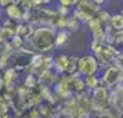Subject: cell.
<instances>
[{"label": "cell", "mask_w": 123, "mask_h": 118, "mask_svg": "<svg viewBox=\"0 0 123 118\" xmlns=\"http://www.w3.org/2000/svg\"><path fill=\"white\" fill-rule=\"evenodd\" d=\"M55 31L50 25L36 27L32 36L26 40L25 46L33 53H50L54 50V36Z\"/></svg>", "instance_id": "obj_1"}, {"label": "cell", "mask_w": 123, "mask_h": 118, "mask_svg": "<svg viewBox=\"0 0 123 118\" xmlns=\"http://www.w3.org/2000/svg\"><path fill=\"white\" fill-rule=\"evenodd\" d=\"M91 97V111L98 112L111 108V89L105 88L104 85H98L97 88L90 92Z\"/></svg>", "instance_id": "obj_2"}, {"label": "cell", "mask_w": 123, "mask_h": 118, "mask_svg": "<svg viewBox=\"0 0 123 118\" xmlns=\"http://www.w3.org/2000/svg\"><path fill=\"white\" fill-rule=\"evenodd\" d=\"M78 56L58 54L53 60V69L58 75H73L78 74Z\"/></svg>", "instance_id": "obj_3"}, {"label": "cell", "mask_w": 123, "mask_h": 118, "mask_svg": "<svg viewBox=\"0 0 123 118\" xmlns=\"http://www.w3.org/2000/svg\"><path fill=\"white\" fill-rule=\"evenodd\" d=\"M101 7L97 6L93 0H79L78 3H76V6L72 8V13L71 14L78 21H80V24L86 25L97 14V11Z\"/></svg>", "instance_id": "obj_4"}, {"label": "cell", "mask_w": 123, "mask_h": 118, "mask_svg": "<svg viewBox=\"0 0 123 118\" xmlns=\"http://www.w3.org/2000/svg\"><path fill=\"white\" fill-rule=\"evenodd\" d=\"M122 74H123V68H120L119 65H116L115 62L108 65V67L102 68L100 72V78H101V85H104L108 89H112L120 83L122 81Z\"/></svg>", "instance_id": "obj_5"}, {"label": "cell", "mask_w": 123, "mask_h": 118, "mask_svg": "<svg viewBox=\"0 0 123 118\" xmlns=\"http://www.w3.org/2000/svg\"><path fill=\"white\" fill-rule=\"evenodd\" d=\"M101 65L93 53H86L78 58V74L82 76L101 72Z\"/></svg>", "instance_id": "obj_6"}, {"label": "cell", "mask_w": 123, "mask_h": 118, "mask_svg": "<svg viewBox=\"0 0 123 118\" xmlns=\"http://www.w3.org/2000/svg\"><path fill=\"white\" fill-rule=\"evenodd\" d=\"M53 60H54V57L49 56L47 53H35L32 56V60H31V64H29L26 72H32L37 75L44 69H51Z\"/></svg>", "instance_id": "obj_7"}, {"label": "cell", "mask_w": 123, "mask_h": 118, "mask_svg": "<svg viewBox=\"0 0 123 118\" xmlns=\"http://www.w3.org/2000/svg\"><path fill=\"white\" fill-rule=\"evenodd\" d=\"M116 54L117 53L115 51V49H113L111 45H108V43H104V45L94 53V56L97 57V60L100 62L101 68H105V67H108V65L113 64Z\"/></svg>", "instance_id": "obj_8"}, {"label": "cell", "mask_w": 123, "mask_h": 118, "mask_svg": "<svg viewBox=\"0 0 123 118\" xmlns=\"http://www.w3.org/2000/svg\"><path fill=\"white\" fill-rule=\"evenodd\" d=\"M3 13L6 14V18H10V20L15 21V22L28 21V18H29V11L22 10V7L19 6L17 1H12L7 7H4Z\"/></svg>", "instance_id": "obj_9"}, {"label": "cell", "mask_w": 123, "mask_h": 118, "mask_svg": "<svg viewBox=\"0 0 123 118\" xmlns=\"http://www.w3.org/2000/svg\"><path fill=\"white\" fill-rule=\"evenodd\" d=\"M87 29L91 34V39L100 40V42H105V27L97 20L95 17H93L89 22L86 24Z\"/></svg>", "instance_id": "obj_10"}, {"label": "cell", "mask_w": 123, "mask_h": 118, "mask_svg": "<svg viewBox=\"0 0 123 118\" xmlns=\"http://www.w3.org/2000/svg\"><path fill=\"white\" fill-rule=\"evenodd\" d=\"M111 110L115 112L123 111V86L120 83L111 89Z\"/></svg>", "instance_id": "obj_11"}, {"label": "cell", "mask_w": 123, "mask_h": 118, "mask_svg": "<svg viewBox=\"0 0 123 118\" xmlns=\"http://www.w3.org/2000/svg\"><path fill=\"white\" fill-rule=\"evenodd\" d=\"M60 78V75L51 68V69H44L40 74H37V81H39V85L44 86V88H53L54 85L57 83V81Z\"/></svg>", "instance_id": "obj_12"}, {"label": "cell", "mask_w": 123, "mask_h": 118, "mask_svg": "<svg viewBox=\"0 0 123 118\" xmlns=\"http://www.w3.org/2000/svg\"><path fill=\"white\" fill-rule=\"evenodd\" d=\"M71 40V32L68 29H57L55 36H54V49H65L69 45Z\"/></svg>", "instance_id": "obj_13"}, {"label": "cell", "mask_w": 123, "mask_h": 118, "mask_svg": "<svg viewBox=\"0 0 123 118\" xmlns=\"http://www.w3.org/2000/svg\"><path fill=\"white\" fill-rule=\"evenodd\" d=\"M37 108H39V112H40V118H53L60 111L58 104H53V103H49V101L39 103Z\"/></svg>", "instance_id": "obj_14"}, {"label": "cell", "mask_w": 123, "mask_h": 118, "mask_svg": "<svg viewBox=\"0 0 123 118\" xmlns=\"http://www.w3.org/2000/svg\"><path fill=\"white\" fill-rule=\"evenodd\" d=\"M35 28H36V27H35L33 24L28 22V21L18 22V24H17V35L22 36L25 40H28L29 38L32 36V34H33Z\"/></svg>", "instance_id": "obj_15"}, {"label": "cell", "mask_w": 123, "mask_h": 118, "mask_svg": "<svg viewBox=\"0 0 123 118\" xmlns=\"http://www.w3.org/2000/svg\"><path fill=\"white\" fill-rule=\"evenodd\" d=\"M19 75L21 74L12 67H7L6 69H3V79H4L6 85H18V76Z\"/></svg>", "instance_id": "obj_16"}, {"label": "cell", "mask_w": 123, "mask_h": 118, "mask_svg": "<svg viewBox=\"0 0 123 118\" xmlns=\"http://www.w3.org/2000/svg\"><path fill=\"white\" fill-rule=\"evenodd\" d=\"M83 81H84V86L87 90H91L97 88L98 85H101V78H100V74H93V75H86L83 76Z\"/></svg>", "instance_id": "obj_17"}, {"label": "cell", "mask_w": 123, "mask_h": 118, "mask_svg": "<svg viewBox=\"0 0 123 118\" xmlns=\"http://www.w3.org/2000/svg\"><path fill=\"white\" fill-rule=\"evenodd\" d=\"M25 43H26V40L24 39L22 36H19V35H14L11 39L7 42L10 50H19V49L25 47Z\"/></svg>", "instance_id": "obj_18"}, {"label": "cell", "mask_w": 123, "mask_h": 118, "mask_svg": "<svg viewBox=\"0 0 123 118\" xmlns=\"http://www.w3.org/2000/svg\"><path fill=\"white\" fill-rule=\"evenodd\" d=\"M109 25L112 28L120 32L123 31V15L120 13H116V14H111V20H109Z\"/></svg>", "instance_id": "obj_19"}, {"label": "cell", "mask_w": 123, "mask_h": 118, "mask_svg": "<svg viewBox=\"0 0 123 118\" xmlns=\"http://www.w3.org/2000/svg\"><path fill=\"white\" fill-rule=\"evenodd\" d=\"M22 85L26 88V89H32V88H35V86H37V85H39L37 75H36V74H32V72H26V75L24 76Z\"/></svg>", "instance_id": "obj_20"}, {"label": "cell", "mask_w": 123, "mask_h": 118, "mask_svg": "<svg viewBox=\"0 0 123 118\" xmlns=\"http://www.w3.org/2000/svg\"><path fill=\"white\" fill-rule=\"evenodd\" d=\"M94 17L97 18V20H98L104 27L109 25V20H111V13H109V11H106V10H104V8H100Z\"/></svg>", "instance_id": "obj_21"}, {"label": "cell", "mask_w": 123, "mask_h": 118, "mask_svg": "<svg viewBox=\"0 0 123 118\" xmlns=\"http://www.w3.org/2000/svg\"><path fill=\"white\" fill-rule=\"evenodd\" d=\"M80 25H82V24H80V21H78V20L73 17L72 14H71L69 17H68L67 29L69 31V32H71V34H72V32H76V31H78V29L80 28Z\"/></svg>", "instance_id": "obj_22"}, {"label": "cell", "mask_w": 123, "mask_h": 118, "mask_svg": "<svg viewBox=\"0 0 123 118\" xmlns=\"http://www.w3.org/2000/svg\"><path fill=\"white\" fill-rule=\"evenodd\" d=\"M12 36H14V35H12L8 29L3 28V27L0 25V42H1V43H7Z\"/></svg>", "instance_id": "obj_23"}, {"label": "cell", "mask_w": 123, "mask_h": 118, "mask_svg": "<svg viewBox=\"0 0 123 118\" xmlns=\"http://www.w3.org/2000/svg\"><path fill=\"white\" fill-rule=\"evenodd\" d=\"M55 11L60 14V15H71V13H72V8H69V7H65V6H61V4H55Z\"/></svg>", "instance_id": "obj_24"}, {"label": "cell", "mask_w": 123, "mask_h": 118, "mask_svg": "<svg viewBox=\"0 0 123 118\" xmlns=\"http://www.w3.org/2000/svg\"><path fill=\"white\" fill-rule=\"evenodd\" d=\"M79 0H55L57 4H61V6H65V7H69V8H73L76 6Z\"/></svg>", "instance_id": "obj_25"}, {"label": "cell", "mask_w": 123, "mask_h": 118, "mask_svg": "<svg viewBox=\"0 0 123 118\" xmlns=\"http://www.w3.org/2000/svg\"><path fill=\"white\" fill-rule=\"evenodd\" d=\"M33 3V8L35 7H44V6H50L53 3V0H32Z\"/></svg>", "instance_id": "obj_26"}, {"label": "cell", "mask_w": 123, "mask_h": 118, "mask_svg": "<svg viewBox=\"0 0 123 118\" xmlns=\"http://www.w3.org/2000/svg\"><path fill=\"white\" fill-rule=\"evenodd\" d=\"M8 51H11V50H10V47H8V45L0 42V57H3L6 53H8Z\"/></svg>", "instance_id": "obj_27"}, {"label": "cell", "mask_w": 123, "mask_h": 118, "mask_svg": "<svg viewBox=\"0 0 123 118\" xmlns=\"http://www.w3.org/2000/svg\"><path fill=\"white\" fill-rule=\"evenodd\" d=\"M115 64L119 65L120 68H123V51L116 54V57H115Z\"/></svg>", "instance_id": "obj_28"}, {"label": "cell", "mask_w": 123, "mask_h": 118, "mask_svg": "<svg viewBox=\"0 0 123 118\" xmlns=\"http://www.w3.org/2000/svg\"><path fill=\"white\" fill-rule=\"evenodd\" d=\"M12 1H15V0H0V7L4 8V7H7L10 3H12Z\"/></svg>", "instance_id": "obj_29"}, {"label": "cell", "mask_w": 123, "mask_h": 118, "mask_svg": "<svg viewBox=\"0 0 123 118\" xmlns=\"http://www.w3.org/2000/svg\"><path fill=\"white\" fill-rule=\"evenodd\" d=\"M53 118H71V117H69L68 114H65V112H62V111H58V112H57V114H55V115H54Z\"/></svg>", "instance_id": "obj_30"}, {"label": "cell", "mask_w": 123, "mask_h": 118, "mask_svg": "<svg viewBox=\"0 0 123 118\" xmlns=\"http://www.w3.org/2000/svg\"><path fill=\"white\" fill-rule=\"evenodd\" d=\"M0 118H15L10 111H6V112H0Z\"/></svg>", "instance_id": "obj_31"}, {"label": "cell", "mask_w": 123, "mask_h": 118, "mask_svg": "<svg viewBox=\"0 0 123 118\" xmlns=\"http://www.w3.org/2000/svg\"><path fill=\"white\" fill-rule=\"evenodd\" d=\"M93 1H94L97 6L102 7V6H105V4H106V1H108V0H93Z\"/></svg>", "instance_id": "obj_32"}, {"label": "cell", "mask_w": 123, "mask_h": 118, "mask_svg": "<svg viewBox=\"0 0 123 118\" xmlns=\"http://www.w3.org/2000/svg\"><path fill=\"white\" fill-rule=\"evenodd\" d=\"M117 36L120 38V39L123 40V31H120V32H117Z\"/></svg>", "instance_id": "obj_33"}, {"label": "cell", "mask_w": 123, "mask_h": 118, "mask_svg": "<svg viewBox=\"0 0 123 118\" xmlns=\"http://www.w3.org/2000/svg\"><path fill=\"white\" fill-rule=\"evenodd\" d=\"M1 18H3V8L0 7V20H1Z\"/></svg>", "instance_id": "obj_34"}, {"label": "cell", "mask_w": 123, "mask_h": 118, "mask_svg": "<svg viewBox=\"0 0 123 118\" xmlns=\"http://www.w3.org/2000/svg\"><path fill=\"white\" fill-rule=\"evenodd\" d=\"M1 79H3V71L0 69V81H1Z\"/></svg>", "instance_id": "obj_35"}, {"label": "cell", "mask_w": 123, "mask_h": 118, "mask_svg": "<svg viewBox=\"0 0 123 118\" xmlns=\"http://www.w3.org/2000/svg\"><path fill=\"white\" fill-rule=\"evenodd\" d=\"M120 85L123 86V74H122V81H120Z\"/></svg>", "instance_id": "obj_36"}, {"label": "cell", "mask_w": 123, "mask_h": 118, "mask_svg": "<svg viewBox=\"0 0 123 118\" xmlns=\"http://www.w3.org/2000/svg\"><path fill=\"white\" fill-rule=\"evenodd\" d=\"M119 13H120V14H122V15H123V7H122V8H120V11H119Z\"/></svg>", "instance_id": "obj_37"}]
</instances>
